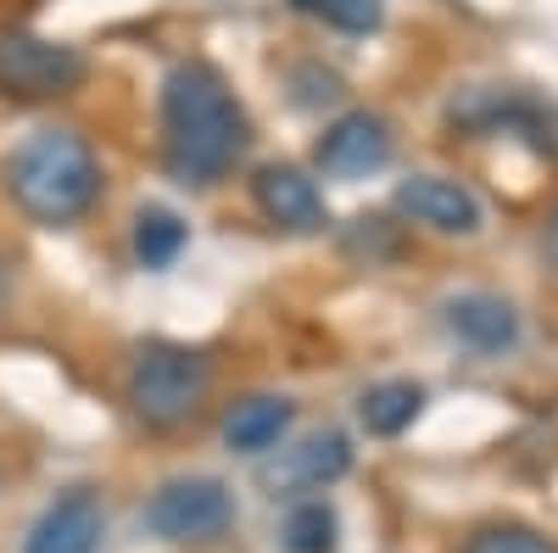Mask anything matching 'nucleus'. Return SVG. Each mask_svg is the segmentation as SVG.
Returning <instances> with one entry per match:
<instances>
[{
	"instance_id": "f257e3e1",
	"label": "nucleus",
	"mask_w": 558,
	"mask_h": 553,
	"mask_svg": "<svg viewBox=\"0 0 558 553\" xmlns=\"http://www.w3.org/2000/svg\"><path fill=\"white\" fill-rule=\"evenodd\" d=\"M252 146V118L235 101L229 79L191 57L173 62L162 79V163L179 184L213 191L218 179L235 173V163Z\"/></svg>"
},
{
	"instance_id": "f03ea898",
	"label": "nucleus",
	"mask_w": 558,
	"mask_h": 553,
	"mask_svg": "<svg viewBox=\"0 0 558 553\" xmlns=\"http://www.w3.org/2000/svg\"><path fill=\"white\" fill-rule=\"evenodd\" d=\"M12 207L39 229H68L101 202V157L68 123L28 129L0 163Z\"/></svg>"
},
{
	"instance_id": "7ed1b4c3",
	"label": "nucleus",
	"mask_w": 558,
	"mask_h": 553,
	"mask_svg": "<svg viewBox=\"0 0 558 553\" xmlns=\"http://www.w3.org/2000/svg\"><path fill=\"white\" fill-rule=\"evenodd\" d=\"M213 392V358L184 341H140L123 375V402L146 431L191 425Z\"/></svg>"
},
{
	"instance_id": "20e7f679",
	"label": "nucleus",
	"mask_w": 558,
	"mask_h": 553,
	"mask_svg": "<svg viewBox=\"0 0 558 553\" xmlns=\"http://www.w3.org/2000/svg\"><path fill=\"white\" fill-rule=\"evenodd\" d=\"M89 79V62L78 45L45 39L28 28H0V96L7 101H62Z\"/></svg>"
},
{
	"instance_id": "39448f33",
	"label": "nucleus",
	"mask_w": 558,
	"mask_h": 553,
	"mask_svg": "<svg viewBox=\"0 0 558 553\" xmlns=\"http://www.w3.org/2000/svg\"><path fill=\"white\" fill-rule=\"evenodd\" d=\"M235 526V497L213 476H179L146 497V531L173 548H207Z\"/></svg>"
},
{
	"instance_id": "423d86ee",
	"label": "nucleus",
	"mask_w": 558,
	"mask_h": 553,
	"mask_svg": "<svg viewBox=\"0 0 558 553\" xmlns=\"http://www.w3.org/2000/svg\"><path fill=\"white\" fill-rule=\"evenodd\" d=\"M397 141H391V123L380 112H341L330 129L318 134L313 146V168L324 179H341V184H357L368 173H380L391 163Z\"/></svg>"
},
{
	"instance_id": "0eeeda50",
	"label": "nucleus",
	"mask_w": 558,
	"mask_h": 553,
	"mask_svg": "<svg viewBox=\"0 0 558 553\" xmlns=\"http://www.w3.org/2000/svg\"><path fill=\"white\" fill-rule=\"evenodd\" d=\"M252 202L274 229H286V236H324V224H330L324 191L296 163H263L252 173Z\"/></svg>"
},
{
	"instance_id": "6e6552de",
	"label": "nucleus",
	"mask_w": 558,
	"mask_h": 553,
	"mask_svg": "<svg viewBox=\"0 0 558 553\" xmlns=\"http://www.w3.org/2000/svg\"><path fill=\"white\" fill-rule=\"evenodd\" d=\"M391 202H397L402 218L436 229V236H475V229L486 224L481 196L463 179H447V173H413V179H402Z\"/></svg>"
},
{
	"instance_id": "1a4fd4ad",
	"label": "nucleus",
	"mask_w": 558,
	"mask_h": 553,
	"mask_svg": "<svg viewBox=\"0 0 558 553\" xmlns=\"http://www.w3.org/2000/svg\"><path fill=\"white\" fill-rule=\"evenodd\" d=\"M352 470V442L341 431H313L307 442L286 447L274 458V465L263 470V486L274 497H313L324 486H336L341 476Z\"/></svg>"
},
{
	"instance_id": "9d476101",
	"label": "nucleus",
	"mask_w": 558,
	"mask_h": 553,
	"mask_svg": "<svg viewBox=\"0 0 558 553\" xmlns=\"http://www.w3.org/2000/svg\"><path fill=\"white\" fill-rule=\"evenodd\" d=\"M101 537H107L101 497L89 486H73L34 520V531L23 537V553H96Z\"/></svg>"
},
{
	"instance_id": "9b49d317",
	"label": "nucleus",
	"mask_w": 558,
	"mask_h": 553,
	"mask_svg": "<svg viewBox=\"0 0 558 553\" xmlns=\"http://www.w3.org/2000/svg\"><path fill=\"white\" fill-rule=\"evenodd\" d=\"M441 318H447L452 341H463L470 352H486V358H497V352H508V347L520 341V313H514V302H502V297H492V291L447 297Z\"/></svg>"
},
{
	"instance_id": "f8f14e48",
	"label": "nucleus",
	"mask_w": 558,
	"mask_h": 553,
	"mask_svg": "<svg viewBox=\"0 0 558 553\" xmlns=\"http://www.w3.org/2000/svg\"><path fill=\"white\" fill-rule=\"evenodd\" d=\"M291 425H296V402H291V397L252 392V397H241V402L223 408L218 436H223L229 453H252V458H257V453H274L279 442H286Z\"/></svg>"
},
{
	"instance_id": "ddd939ff",
	"label": "nucleus",
	"mask_w": 558,
	"mask_h": 553,
	"mask_svg": "<svg viewBox=\"0 0 558 553\" xmlns=\"http://www.w3.org/2000/svg\"><path fill=\"white\" fill-rule=\"evenodd\" d=\"M129 241H134V257H140V268L162 274V268H173V263L184 257V247H191V224H184L173 207H162V202H146V207L134 213Z\"/></svg>"
},
{
	"instance_id": "4468645a",
	"label": "nucleus",
	"mask_w": 558,
	"mask_h": 553,
	"mask_svg": "<svg viewBox=\"0 0 558 553\" xmlns=\"http://www.w3.org/2000/svg\"><path fill=\"white\" fill-rule=\"evenodd\" d=\"M418 413H425V386L413 381H380L357 397V420L368 436H402Z\"/></svg>"
},
{
	"instance_id": "2eb2a0df",
	"label": "nucleus",
	"mask_w": 558,
	"mask_h": 553,
	"mask_svg": "<svg viewBox=\"0 0 558 553\" xmlns=\"http://www.w3.org/2000/svg\"><path fill=\"white\" fill-rule=\"evenodd\" d=\"M336 509L324 497H302L286 515V553H336Z\"/></svg>"
},
{
	"instance_id": "dca6fc26",
	"label": "nucleus",
	"mask_w": 558,
	"mask_h": 553,
	"mask_svg": "<svg viewBox=\"0 0 558 553\" xmlns=\"http://www.w3.org/2000/svg\"><path fill=\"white\" fill-rule=\"evenodd\" d=\"M291 7L336 34H375L386 23V0H291Z\"/></svg>"
},
{
	"instance_id": "f3484780",
	"label": "nucleus",
	"mask_w": 558,
	"mask_h": 553,
	"mask_svg": "<svg viewBox=\"0 0 558 553\" xmlns=\"http://www.w3.org/2000/svg\"><path fill=\"white\" fill-rule=\"evenodd\" d=\"M463 553H558V548L531 526H481L463 542Z\"/></svg>"
},
{
	"instance_id": "a211bd4d",
	"label": "nucleus",
	"mask_w": 558,
	"mask_h": 553,
	"mask_svg": "<svg viewBox=\"0 0 558 553\" xmlns=\"http://www.w3.org/2000/svg\"><path fill=\"white\" fill-rule=\"evenodd\" d=\"M542 252H547V263L558 268V207L547 213V229H542Z\"/></svg>"
},
{
	"instance_id": "6ab92c4d",
	"label": "nucleus",
	"mask_w": 558,
	"mask_h": 553,
	"mask_svg": "<svg viewBox=\"0 0 558 553\" xmlns=\"http://www.w3.org/2000/svg\"><path fill=\"white\" fill-rule=\"evenodd\" d=\"M7 291H12V280H7V263H0V302H7Z\"/></svg>"
}]
</instances>
